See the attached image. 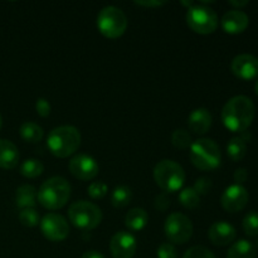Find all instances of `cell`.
I'll list each match as a JSON object with an SVG mask.
<instances>
[{
    "instance_id": "obj_1",
    "label": "cell",
    "mask_w": 258,
    "mask_h": 258,
    "mask_svg": "<svg viewBox=\"0 0 258 258\" xmlns=\"http://www.w3.org/2000/svg\"><path fill=\"white\" fill-rule=\"evenodd\" d=\"M256 115V107L247 96L232 97L222 110L223 125L232 133H244L252 125Z\"/></svg>"
},
{
    "instance_id": "obj_2",
    "label": "cell",
    "mask_w": 258,
    "mask_h": 258,
    "mask_svg": "<svg viewBox=\"0 0 258 258\" xmlns=\"http://www.w3.org/2000/svg\"><path fill=\"white\" fill-rule=\"evenodd\" d=\"M81 145V134L77 127L71 125L53 128L47 138V146L57 158H67L78 150Z\"/></svg>"
},
{
    "instance_id": "obj_3",
    "label": "cell",
    "mask_w": 258,
    "mask_h": 258,
    "mask_svg": "<svg viewBox=\"0 0 258 258\" xmlns=\"http://www.w3.org/2000/svg\"><path fill=\"white\" fill-rule=\"evenodd\" d=\"M71 197V185L62 176H53L45 180L38 190V202L49 211H57L67 204Z\"/></svg>"
},
{
    "instance_id": "obj_4",
    "label": "cell",
    "mask_w": 258,
    "mask_h": 258,
    "mask_svg": "<svg viewBox=\"0 0 258 258\" xmlns=\"http://www.w3.org/2000/svg\"><path fill=\"white\" fill-rule=\"evenodd\" d=\"M189 156L199 170H214L221 165L222 153L218 144L212 139H198L190 145Z\"/></svg>"
},
{
    "instance_id": "obj_5",
    "label": "cell",
    "mask_w": 258,
    "mask_h": 258,
    "mask_svg": "<svg viewBox=\"0 0 258 258\" xmlns=\"http://www.w3.org/2000/svg\"><path fill=\"white\" fill-rule=\"evenodd\" d=\"M154 180L165 193H174L183 188L185 181V173L181 165L174 160L159 161L154 169Z\"/></svg>"
},
{
    "instance_id": "obj_6",
    "label": "cell",
    "mask_w": 258,
    "mask_h": 258,
    "mask_svg": "<svg viewBox=\"0 0 258 258\" xmlns=\"http://www.w3.org/2000/svg\"><path fill=\"white\" fill-rule=\"evenodd\" d=\"M68 217L72 224L82 231L95 229L102 221V212L96 204L86 201H78L71 204Z\"/></svg>"
},
{
    "instance_id": "obj_7",
    "label": "cell",
    "mask_w": 258,
    "mask_h": 258,
    "mask_svg": "<svg viewBox=\"0 0 258 258\" xmlns=\"http://www.w3.org/2000/svg\"><path fill=\"white\" fill-rule=\"evenodd\" d=\"M97 28L106 38L116 39L125 33L127 28V18L120 8L108 5L98 13Z\"/></svg>"
},
{
    "instance_id": "obj_8",
    "label": "cell",
    "mask_w": 258,
    "mask_h": 258,
    "mask_svg": "<svg viewBox=\"0 0 258 258\" xmlns=\"http://www.w3.org/2000/svg\"><path fill=\"white\" fill-rule=\"evenodd\" d=\"M186 23L189 28L199 34H211L218 27V15L212 8L203 4H194L188 8Z\"/></svg>"
},
{
    "instance_id": "obj_9",
    "label": "cell",
    "mask_w": 258,
    "mask_h": 258,
    "mask_svg": "<svg viewBox=\"0 0 258 258\" xmlns=\"http://www.w3.org/2000/svg\"><path fill=\"white\" fill-rule=\"evenodd\" d=\"M164 231L171 243L184 244L193 236V224L185 214L171 213L166 218Z\"/></svg>"
},
{
    "instance_id": "obj_10",
    "label": "cell",
    "mask_w": 258,
    "mask_h": 258,
    "mask_svg": "<svg viewBox=\"0 0 258 258\" xmlns=\"http://www.w3.org/2000/svg\"><path fill=\"white\" fill-rule=\"evenodd\" d=\"M40 231L43 236L52 242H60L70 234L67 219L58 213H48L40 221Z\"/></svg>"
},
{
    "instance_id": "obj_11",
    "label": "cell",
    "mask_w": 258,
    "mask_h": 258,
    "mask_svg": "<svg viewBox=\"0 0 258 258\" xmlns=\"http://www.w3.org/2000/svg\"><path fill=\"white\" fill-rule=\"evenodd\" d=\"M71 174L80 180H92L97 176L100 171L97 161L90 155L86 154H78L73 156L68 165Z\"/></svg>"
},
{
    "instance_id": "obj_12",
    "label": "cell",
    "mask_w": 258,
    "mask_h": 258,
    "mask_svg": "<svg viewBox=\"0 0 258 258\" xmlns=\"http://www.w3.org/2000/svg\"><path fill=\"white\" fill-rule=\"evenodd\" d=\"M248 199L249 196L247 189L239 184H233L223 191L221 204L229 213H237L247 206Z\"/></svg>"
},
{
    "instance_id": "obj_13",
    "label": "cell",
    "mask_w": 258,
    "mask_h": 258,
    "mask_svg": "<svg viewBox=\"0 0 258 258\" xmlns=\"http://www.w3.org/2000/svg\"><path fill=\"white\" fill-rule=\"evenodd\" d=\"M136 248V238L128 232L120 231L111 238L110 251L113 258H133Z\"/></svg>"
},
{
    "instance_id": "obj_14",
    "label": "cell",
    "mask_w": 258,
    "mask_h": 258,
    "mask_svg": "<svg viewBox=\"0 0 258 258\" xmlns=\"http://www.w3.org/2000/svg\"><path fill=\"white\" fill-rule=\"evenodd\" d=\"M231 70L236 77L251 81L258 76V58L252 54H239L231 63Z\"/></svg>"
},
{
    "instance_id": "obj_15",
    "label": "cell",
    "mask_w": 258,
    "mask_h": 258,
    "mask_svg": "<svg viewBox=\"0 0 258 258\" xmlns=\"http://www.w3.org/2000/svg\"><path fill=\"white\" fill-rule=\"evenodd\" d=\"M208 237L213 244L224 247L233 243L237 237V232L232 224L224 221H219L212 224L208 231Z\"/></svg>"
},
{
    "instance_id": "obj_16",
    "label": "cell",
    "mask_w": 258,
    "mask_h": 258,
    "mask_svg": "<svg viewBox=\"0 0 258 258\" xmlns=\"http://www.w3.org/2000/svg\"><path fill=\"white\" fill-rule=\"evenodd\" d=\"M248 15L239 9L229 10L221 19L222 28L224 32L229 33V34H239V33L244 32L248 27Z\"/></svg>"
},
{
    "instance_id": "obj_17",
    "label": "cell",
    "mask_w": 258,
    "mask_h": 258,
    "mask_svg": "<svg viewBox=\"0 0 258 258\" xmlns=\"http://www.w3.org/2000/svg\"><path fill=\"white\" fill-rule=\"evenodd\" d=\"M189 128L197 135H204L212 126V115L207 108L199 107L190 112L188 117Z\"/></svg>"
},
{
    "instance_id": "obj_18",
    "label": "cell",
    "mask_w": 258,
    "mask_h": 258,
    "mask_svg": "<svg viewBox=\"0 0 258 258\" xmlns=\"http://www.w3.org/2000/svg\"><path fill=\"white\" fill-rule=\"evenodd\" d=\"M19 161L18 148L9 140L0 139V168L5 170L14 169Z\"/></svg>"
},
{
    "instance_id": "obj_19",
    "label": "cell",
    "mask_w": 258,
    "mask_h": 258,
    "mask_svg": "<svg viewBox=\"0 0 258 258\" xmlns=\"http://www.w3.org/2000/svg\"><path fill=\"white\" fill-rule=\"evenodd\" d=\"M37 189L33 185L24 184V185L19 186L15 191V202H17V206L20 209L34 208V206L37 204Z\"/></svg>"
},
{
    "instance_id": "obj_20",
    "label": "cell",
    "mask_w": 258,
    "mask_h": 258,
    "mask_svg": "<svg viewBox=\"0 0 258 258\" xmlns=\"http://www.w3.org/2000/svg\"><path fill=\"white\" fill-rule=\"evenodd\" d=\"M149 221L148 212L143 208H133L125 217V224L131 231H141L146 227Z\"/></svg>"
},
{
    "instance_id": "obj_21",
    "label": "cell",
    "mask_w": 258,
    "mask_h": 258,
    "mask_svg": "<svg viewBox=\"0 0 258 258\" xmlns=\"http://www.w3.org/2000/svg\"><path fill=\"white\" fill-rule=\"evenodd\" d=\"M227 258H256V248L249 241L239 239L228 249Z\"/></svg>"
},
{
    "instance_id": "obj_22",
    "label": "cell",
    "mask_w": 258,
    "mask_h": 258,
    "mask_svg": "<svg viewBox=\"0 0 258 258\" xmlns=\"http://www.w3.org/2000/svg\"><path fill=\"white\" fill-rule=\"evenodd\" d=\"M20 136L24 141L27 143H39L43 139V135H44V131L40 127L38 123L32 122V121H28V122H24L22 126H20Z\"/></svg>"
},
{
    "instance_id": "obj_23",
    "label": "cell",
    "mask_w": 258,
    "mask_h": 258,
    "mask_svg": "<svg viewBox=\"0 0 258 258\" xmlns=\"http://www.w3.org/2000/svg\"><path fill=\"white\" fill-rule=\"evenodd\" d=\"M131 198H133L131 189L126 185H118L111 194V204L115 208H123L130 203Z\"/></svg>"
},
{
    "instance_id": "obj_24",
    "label": "cell",
    "mask_w": 258,
    "mask_h": 258,
    "mask_svg": "<svg viewBox=\"0 0 258 258\" xmlns=\"http://www.w3.org/2000/svg\"><path fill=\"white\" fill-rule=\"evenodd\" d=\"M247 145L242 138H233L227 145V154L233 161H239L246 156Z\"/></svg>"
},
{
    "instance_id": "obj_25",
    "label": "cell",
    "mask_w": 258,
    "mask_h": 258,
    "mask_svg": "<svg viewBox=\"0 0 258 258\" xmlns=\"http://www.w3.org/2000/svg\"><path fill=\"white\" fill-rule=\"evenodd\" d=\"M43 171H44V165L38 159H27L20 165V174L25 178H37V176L42 175Z\"/></svg>"
},
{
    "instance_id": "obj_26",
    "label": "cell",
    "mask_w": 258,
    "mask_h": 258,
    "mask_svg": "<svg viewBox=\"0 0 258 258\" xmlns=\"http://www.w3.org/2000/svg\"><path fill=\"white\" fill-rule=\"evenodd\" d=\"M179 202L188 209H196L201 203V196L194 190V188H185L179 193Z\"/></svg>"
},
{
    "instance_id": "obj_27",
    "label": "cell",
    "mask_w": 258,
    "mask_h": 258,
    "mask_svg": "<svg viewBox=\"0 0 258 258\" xmlns=\"http://www.w3.org/2000/svg\"><path fill=\"white\" fill-rule=\"evenodd\" d=\"M171 144L176 149L184 150V149H188L193 144V141H191V136L188 131L184 130V128H178L171 135Z\"/></svg>"
},
{
    "instance_id": "obj_28",
    "label": "cell",
    "mask_w": 258,
    "mask_h": 258,
    "mask_svg": "<svg viewBox=\"0 0 258 258\" xmlns=\"http://www.w3.org/2000/svg\"><path fill=\"white\" fill-rule=\"evenodd\" d=\"M18 218H19V222L23 224V226L29 227V228L38 226V224L40 223L39 213H38L34 208L22 209V211L19 212Z\"/></svg>"
},
{
    "instance_id": "obj_29",
    "label": "cell",
    "mask_w": 258,
    "mask_h": 258,
    "mask_svg": "<svg viewBox=\"0 0 258 258\" xmlns=\"http://www.w3.org/2000/svg\"><path fill=\"white\" fill-rule=\"evenodd\" d=\"M242 227L244 229V233L248 237L258 236V212H249L246 214L242 222Z\"/></svg>"
},
{
    "instance_id": "obj_30",
    "label": "cell",
    "mask_w": 258,
    "mask_h": 258,
    "mask_svg": "<svg viewBox=\"0 0 258 258\" xmlns=\"http://www.w3.org/2000/svg\"><path fill=\"white\" fill-rule=\"evenodd\" d=\"M107 185L103 181H93V183L90 184L87 189L88 196L92 199H102L107 194Z\"/></svg>"
},
{
    "instance_id": "obj_31",
    "label": "cell",
    "mask_w": 258,
    "mask_h": 258,
    "mask_svg": "<svg viewBox=\"0 0 258 258\" xmlns=\"http://www.w3.org/2000/svg\"><path fill=\"white\" fill-rule=\"evenodd\" d=\"M183 258H216L213 252L203 246H194L184 253Z\"/></svg>"
},
{
    "instance_id": "obj_32",
    "label": "cell",
    "mask_w": 258,
    "mask_h": 258,
    "mask_svg": "<svg viewBox=\"0 0 258 258\" xmlns=\"http://www.w3.org/2000/svg\"><path fill=\"white\" fill-rule=\"evenodd\" d=\"M156 256L158 258H178V251L173 243L165 242V243H161L159 246Z\"/></svg>"
},
{
    "instance_id": "obj_33",
    "label": "cell",
    "mask_w": 258,
    "mask_h": 258,
    "mask_svg": "<svg viewBox=\"0 0 258 258\" xmlns=\"http://www.w3.org/2000/svg\"><path fill=\"white\" fill-rule=\"evenodd\" d=\"M212 189V180L209 178H199L197 179L196 184H194V190L199 194V196H206L211 191Z\"/></svg>"
},
{
    "instance_id": "obj_34",
    "label": "cell",
    "mask_w": 258,
    "mask_h": 258,
    "mask_svg": "<svg viewBox=\"0 0 258 258\" xmlns=\"http://www.w3.org/2000/svg\"><path fill=\"white\" fill-rule=\"evenodd\" d=\"M170 204H171L170 198H169V196L165 193V191H164V193L158 194L155 198V202H154L155 208L160 212H165L166 209L170 207Z\"/></svg>"
},
{
    "instance_id": "obj_35",
    "label": "cell",
    "mask_w": 258,
    "mask_h": 258,
    "mask_svg": "<svg viewBox=\"0 0 258 258\" xmlns=\"http://www.w3.org/2000/svg\"><path fill=\"white\" fill-rule=\"evenodd\" d=\"M35 110L39 116L47 117L50 113V103L45 98H38L37 102H35Z\"/></svg>"
},
{
    "instance_id": "obj_36",
    "label": "cell",
    "mask_w": 258,
    "mask_h": 258,
    "mask_svg": "<svg viewBox=\"0 0 258 258\" xmlns=\"http://www.w3.org/2000/svg\"><path fill=\"white\" fill-rule=\"evenodd\" d=\"M233 178H234V180L237 181V184H239V185H241L242 183H244V181L248 179V171H247L244 168L237 169V170L234 171Z\"/></svg>"
},
{
    "instance_id": "obj_37",
    "label": "cell",
    "mask_w": 258,
    "mask_h": 258,
    "mask_svg": "<svg viewBox=\"0 0 258 258\" xmlns=\"http://www.w3.org/2000/svg\"><path fill=\"white\" fill-rule=\"evenodd\" d=\"M136 4L141 5V7H146V8H155V7H161V5L165 4V2H136Z\"/></svg>"
},
{
    "instance_id": "obj_38",
    "label": "cell",
    "mask_w": 258,
    "mask_h": 258,
    "mask_svg": "<svg viewBox=\"0 0 258 258\" xmlns=\"http://www.w3.org/2000/svg\"><path fill=\"white\" fill-rule=\"evenodd\" d=\"M81 258H105V256L98 251H87L82 254Z\"/></svg>"
},
{
    "instance_id": "obj_39",
    "label": "cell",
    "mask_w": 258,
    "mask_h": 258,
    "mask_svg": "<svg viewBox=\"0 0 258 258\" xmlns=\"http://www.w3.org/2000/svg\"><path fill=\"white\" fill-rule=\"evenodd\" d=\"M229 5H232V7L234 8H242V7H246V5H248V2L247 0H243V2H228Z\"/></svg>"
},
{
    "instance_id": "obj_40",
    "label": "cell",
    "mask_w": 258,
    "mask_h": 258,
    "mask_svg": "<svg viewBox=\"0 0 258 258\" xmlns=\"http://www.w3.org/2000/svg\"><path fill=\"white\" fill-rule=\"evenodd\" d=\"M254 91H256V93H257V96H258V81L256 82V86H254Z\"/></svg>"
},
{
    "instance_id": "obj_41",
    "label": "cell",
    "mask_w": 258,
    "mask_h": 258,
    "mask_svg": "<svg viewBox=\"0 0 258 258\" xmlns=\"http://www.w3.org/2000/svg\"><path fill=\"white\" fill-rule=\"evenodd\" d=\"M2 123H3V121H2V116H0V128H2Z\"/></svg>"
}]
</instances>
